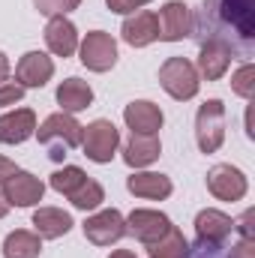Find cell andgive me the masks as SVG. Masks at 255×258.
Here are the masks:
<instances>
[{"label": "cell", "instance_id": "1", "mask_svg": "<svg viewBox=\"0 0 255 258\" xmlns=\"http://www.w3.org/2000/svg\"><path fill=\"white\" fill-rule=\"evenodd\" d=\"M81 132H84V126L72 114H66V111H57V114L45 117V123L36 129V135H39L42 144H54L51 147V159H63L66 156L63 150L78 147L81 144Z\"/></svg>", "mask_w": 255, "mask_h": 258}, {"label": "cell", "instance_id": "2", "mask_svg": "<svg viewBox=\"0 0 255 258\" xmlns=\"http://www.w3.org/2000/svg\"><path fill=\"white\" fill-rule=\"evenodd\" d=\"M195 138L201 153H216L225 138V105L219 99H207L195 114Z\"/></svg>", "mask_w": 255, "mask_h": 258}, {"label": "cell", "instance_id": "3", "mask_svg": "<svg viewBox=\"0 0 255 258\" xmlns=\"http://www.w3.org/2000/svg\"><path fill=\"white\" fill-rule=\"evenodd\" d=\"M159 84L174 99H192L198 93V72L186 57H168L159 66Z\"/></svg>", "mask_w": 255, "mask_h": 258}, {"label": "cell", "instance_id": "4", "mask_svg": "<svg viewBox=\"0 0 255 258\" xmlns=\"http://www.w3.org/2000/svg\"><path fill=\"white\" fill-rule=\"evenodd\" d=\"M120 144V132L111 120H93L90 126H84L81 132V147L84 156L93 162H111Z\"/></svg>", "mask_w": 255, "mask_h": 258}, {"label": "cell", "instance_id": "5", "mask_svg": "<svg viewBox=\"0 0 255 258\" xmlns=\"http://www.w3.org/2000/svg\"><path fill=\"white\" fill-rule=\"evenodd\" d=\"M81 63L90 72H108L117 63V42L105 30H93L81 42Z\"/></svg>", "mask_w": 255, "mask_h": 258}, {"label": "cell", "instance_id": "6", "mask_svg": "<svg viewBox=\"0 0 255 258\" xmlns=\"http://www.w3.org/2000/svg\"><path fill=\"white\" fill-rule=\"evenodd\" d=\"M168 228H171V219L165 213H159V210H132L126 219V231L135 240L147 243V246L162 240L168 234Z\"/></svg>", "mask_w": 255, "mask_h": 258}, {"label": "cell", "instance_id": "7", "mask_svg": "<svg viewBox=\"0 0 255 258\" xmlns=\"http://www.w3.org/2000/svg\"><path fill=\"white\" fill-rule=\"evenodd\" d=\"M126 234V219L117 210H102L84 222V237L96 246H111Z\"/></svg>", "mask_w": 255, "mask_h": 258}, {"label": "cell", "instance_id": "8", "mask_svg": "<svg viewBox=\"0 0 255 258\" xmlns=\"http://www.w3.org/2000/svg\"><path fill=\"white\" fill-rule=\"evenodd\" d=\"M207 189L219 201H240L246 195V177L234 165H213L207 171Z\"/></svg>", "mask_w": 255, "mask_h": 258}, {"label": "cell", "instance_id": "9", "mask_svg": "<svg viewBox=\"0 0 255 258\" xmlns=\"http://www.w3.org/2000/svg\"><path fill=\"white\" fill-rule=\"evenodd\" d=\"M159 39L165 42H177L183 36H189L192 30V15H189V6L180 3V0H171L159 9Z\"/></svg>", "mask_w": 255, "mask_h": 258}, {"label": "cell", "instance_id": "10", "mask_svg": "<svg viewBox=\"0 0 255 258\" xmlns=\"http://www.w3.org/2000/svg\"><path fill=\"white\" fill-rule=\"evenodd\" d=\"M42 192H45L42 180L33 177L30 171H15L9 180H3V195L9 201V207L12 204L15 207H30L36 201H42Z\"/></svg>", "mask_w": 255, "mask_h": 258}, {"label": "cell", "instance_id": "11", "mask_svg": "<svg viewBox=\"0 0 255 258\" xmlns=\"http://www.w3.org/2000/svg\"><path fill=\"white\" fill-rule=\"evenodd\" d=\"M51 75H54V63L42 51H27L15 66V78L21 87H42L51 81Z\"/></svg>", "mask_w": 255, "mask_h": 258}, {"label": "cell", "instance_id": "12", "mask_svg": "<svg viewBox=\"0 0 255 258\" xmlns=\"http://www.w3.org/2000/svg\"><path fill=\"white\" fill-rule=\"evenodd\" d=\"M123 120L132 129V135H156L162 129V108L147 99H135L126 105Z\"/></svg>", "mask_w": 255, "mask_h": 258}, {"label": "cell", "instance_id": "13", "mask_svg": "<svg viewBox=\"0 0 255 258\" xmlns=\"http://www.w3.org/2000/svg\"><path fill=\"white\" fill-rule=\"evenodd\" d=\"M45 45L51 48V54L57 57H72L78 48V30L66 15H54L45 27Z\"/></svg>", "mask_w": 255, "mask_h": 258}, {"label": "cell", "instance_id": "14", "mask_svg": "<svg viewBox=\"0 0 255 258\" xmlns=\"http://www.w3.org/2000/svg\"><path fill=\"white\" fill-rule=\"evenodd\" d=\"M231 228H234L231 216H225L219 210H201L195 216V234L204 246H219L231 234Z\"/></svg>", "mask_w": 255, "mask_h": 258}, {"label": "cell", "instance_id": "15", "mask_svg": "<svg viewBox=\"0 0 255 258\" xmlns=\"http://www.w3.org/2000/svg\"><path fill=\"white\" fill-rule=\"evenodd\" d=\"M36 132V114L30 108H15L9 114H0V141L3 144H21Z\"/></svg>", "mask_w": 255, "mask_h": 258}, {"label": "cell", "instance_id": "16", "mask_svg": "<svg viewBox=\"0 0 255 258\" xmlns=\"http://www.w3.org/2000/svg\"><path fill=\"white\" fill-rule=\"evenodd\" d=\"M123 39H126L132 48H141V45H150L159 39V21L153 12H135L123 21Z\"/></svg>", "mask_w": 255, "mask_h": 258}, {"label": "cell", "instance_id": "17", "mask_svg": "<svg viewBox=\"0 0 255 258\" xmlns=\"http://www.w3.org/2000/svg\"><path fill=\"white\" fill-rule=\"evenodd\" d=\"M228 63H231V48H228L225 42L213 39V42L201 45L198 66H201V75H204L207 81H216V78H222V75H225V69H228Z\"/></svg>", "mask_w": 255, "mask_h": 258}, {"label": "cell", "instance_id": "18", "mask_svg": "<svg viewBox=\"0 0 255 258\" xmlns=\"http://www.w3.org/2000/svg\"><path fill=\"white\" fill-rule=\"evenodd\" d=\"M33 228H36L39 237L54 240V237L69 234V228H72V216H69L66 210H60V207H39V210L33 213Z\"/></svg>", "mask_w": 255, "mask_h": 258}, {"label": "cell", "instance_id": "19", "mask_svg": "<svg viewBox=\"0 0 255 258\" xmlns=\"http://www.w3.org/2000/svg\"><path fill=\"white\" fill-rule=\"evenodd\" d=\"M129 192L138 195V198H153V201H162L171 195V180L165 174H156V171H138L126 180Z\"/></svg>", "mask_w": 255, "mask_h": 258}, {"label": "cell", "instance_id": "20", "mask_svg": "<svg viewBox=\"0 0 255 258\" xmlns=\"http://www.w3.org/2000/svg\"><path fill=\"white\" fill-rule=\"evenodd\" d=\"M159 153H162V144H159L156 135H132L126 150H123V159H126V165H132V168H144V165L156 162Z\"/></svg>", "mask_w": 255, "mask_h": 258}, {"label": "cell", "instance_id": "21", "mask_svg": "<svg viewBox=\"0 0 255 258\" xmlns=\"http://www.w3.org/2000/svg\"><path fill=\"white\" fill-rule=\"evenodd\" d=\"M57 102H60V108L66 114H75V111H81V108H87L93 102V90L81 78H66L57 87Z\"/></svg>", "mask_w": 255, "mask_h": 258}, {"label": "cell", "instance_id": "22", "mask_svg": "<svg viewBox=\"0 0 255 258\" xmlns=\"http://www.w3.org/2000/svg\"><path fill=\"white\" fill-rule=\"evenodd\" d=\"M222 18L231 24V27H237V33L243 36V39H249L255 33V24H252V0H222Z\"/></svg>", "mask_w": 255, "mask_h": 258}, {"label": "cell", "instance_id": "23", "mask_svg": "<svg viewBox=\"0 0 255 258\" xmlns=\"http://www.w3.org/2000/svg\"><path fill=\"white\" fill-rule=\"evenodd\" d=\"M39 252H42V240L33 231L18 228L3 240V258H39Z\"/></svg>", "mask_w": 255, "mask_h": 258}, {"label": "cell", "instance_id": "24", "mask_svg": "<svg viewBox=\"0 0 255 258\" xmlns=\"http://www.w3.org/2000/svg\"><path fill=\"white\" fill-rule=\"evenodd\" d=\"M153 249H150V258H186V237L171 225L168 228V234L162 237V240H156V243H150Z\"/></svg>", "mask_w": 255, "mask_h": 258}, {"label": "cell", "instance_id": "25", "mask_svg": "<svg viewBox=\"0 0 255 258\" xmlns=\"http://www.w3.org/2000/svg\"><path fill=\"white\" fill-rule=\"evenodd\" d=\"M69 201H72V207H78V210H93V207H99V204L105 201V192H102V186H99L96 180L87 177L78 189L69 192Z\"/></svg>", "mask_w": 255, "mask_h": 258}, {"label": "cell", "instance_id": "26", "mask_svg": "<svg viewBox=\"0 0 255 258\" xmlns=\"http://www.w3.org/2000/svg\"><path fill=\"white\" fill-rule=\"evenodd\" d=\"M84 180H87V174H84L81 168L66 165V168H60V171H54V174H51V189H57L60 195H69L72 189H78Z\"/></svg>", "mask_w": 255, "mask_h": 258}, {"label": "cell", "instance_id": "27", "mask_svg": "<svg viewBox=\"0 0 255 258\" xmlns=\"http://www.w3.org/2000/svg\"><path fill=\"white\" fill-rule=\"evenodd\" d=\"M231 90H234L237 96H243V99H249V96L255 93V66L252 63H243L237 72H234Z\"/></svg>", "mask_w": 255, "mask_h": 258}, {"label": "cell", "instance_id": "28", "mask_svg": "<svg viewBox=\"0 0 255 258\" xmlns=\"http://www.w3.org/2000/svg\"><path fill=\"white\" fill-rule=\"evenodd\" d=\"M78 3H81V0H33V6H36L42 15H48V18H54V15H66V12L78 9Z\"/></svg>", "mask_w": 255, "mask_h": 258}, {"label": "cell", "instance_id": "29", "mask_svg": "<svg viewBox=\"0 0 255 258\" xmlns=\"http://www.w3.org/2000/svg\"><path fill=\"white\" fill-rule=\"evenodd\" d=\"M24 96V87L18 81H0V108L3 105H15Z\"/></svg>", "mask_w": 255, "mask_h": 258}, {"label": "cell", "instance_id": "30", "mask_svg": "<svg viewBox=\"0 0 255 258\" xmlns=\"http://www.w3.org/2000/svg\"><path fill=\"white\" fill-rule=\"evenodd\" d=\"M105 3H108V9H111V12L126 15V12H135L138 6H144V3H150V0H105Z\"/></svg>", "mask_w": 255, "mask_h": 258}, {"label": "cell", "instance_id": "31", "mask_svg": "<svg viewBox=\"0 0 255 258\" xmlns=\"http://www.w3.org/2000/svg\"><path fill=\"white\" fill-rule=\"evenodd\" d=\"M231 258H255V243L252 237H243L234 249H231Z\"/></svg>", "mask_w": 255, "mask_h": 258}, {"label": "cell", "instance_id": "32", "mask_svg": "<svg viewBox=\"0 0 255 258\" xmlns=\"http://www.w3.org/2000/svg\"><path fill=\"white\" fill-rule=\"evenodd\" d=\"M15 171H18V168H15V162H12V159H6V156H0V183H3V180H9Z\"/></svg>", "mask_w": 255, "mask_h": 258}, {"label": "cell", "instance_id": "33", "mask_svg": "<svg viewBox=\"0 0 255 258\" xmlns=\"http://www.w3.org/2000/svg\"><path fill=\"white\" fill-rule=\"evenodd\" d=\"M6 75H9V60H6V54L0 51V81H6Z\"/></svg>", "mask_w": 255, "mask_h": 258}, {"label": "cell", "instance_id": "34", "mask_svg": "<svg viewBox=\"0 0 255 258\" xmlns=\"http://www.w3.org/2000/svg\"><path fill=\"white\" fill-rule=\"evenodd\" d=\"M6 213H9V201H6V195L0 192V219H3Z\"/></svg>", "mask_w": 255, "mask_h": 258}, {"label": "cell", "instance_id": "35", "mask_svg": "<svg viewBox=\"0 0 255 258\" xmlns=\"http://www.w3.org/2000/svg\"><path fill=\"white\" fill-rule=\"evenodd\" d=\"M108 258H135V252H129V249H117V252H111Z\"/></svg>", "mask_w": 255, "mask_h": 258}]
</instances>
